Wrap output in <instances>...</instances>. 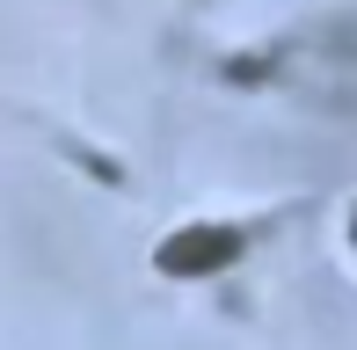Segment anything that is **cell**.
<instances>
[{"label":"cell","instance_id":"6da1fadb","mask_svg":"<svg viewBox=\"0 0 357 350\" xmlns=\"http://www.w3.org/2000/svg\"><path fill=\"white\" fill-rule=\"evenodd\" d=\"M241 256V234L234 227H183L175 234V241H160V270H168V277H212V270H226Z\"/></svg>","mask_w":357,"mask_h":350}]
</instances>
